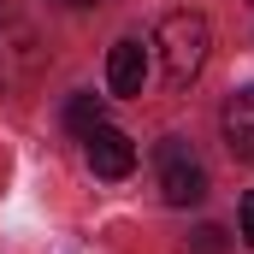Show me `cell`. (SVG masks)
<instances>
[{"instance_id": "7a4b0ae2", "label": "cell", "mask_w": 254, "mask_h": 254, "mask_svg": "<svg viewBox=\"0 0 254 254\" xmlns=\"http://www.w3.org/2000/svg\"><path fill=\"white\" fill-rule=\"evenodd\" d=\"M160 195H166V207H195V201H207V166L195 160L178 136L160 142Z\"/></svg>"}, {"instance_id": "3957f363", "label": "cell", "mask_w": 254, "mask_h": 254, "mask_svg": "<svg viewBox=\"0 0 254 254\" xmlns=\"http://www.w3.org/2000/svg\"><path fill=\"white\" fill-rule=\"evenodd\" d=\"M42 65H48V48H42V36L30 30V24H0V89H24V83H36L42 77Z\"/></svg>"}, {"instance_id": "30bf717a", "label": "cell", "mask_w": 254, "mask_h": 254, "mask_svg": "<svg viewBox=\"0 0 254 254\" xmlns=\"http://www.w3.org/2000/svg\"><path fill=\"white\" fill-rule=\"evenodd\" d=\"M65 6H89V0H65Z\"/></svg>"}, {"instance_id": "6da1fadb", "label": "cell", "mask_w": 254, "mask_h": 254, "mask_svg": "<svg viewBox=\"0 0 254 254\" xmlns=\"http://www.w3.org/2000/svg\"><path fill=\"white\" fill-rule=\"evenodd\" d=\"M207 18L201 12H166L160 18V30H154V48H160V65H166V83L172 89H184L201 77V65H207Z\"/></svg>"}, {"instance_id": "8992f818", "label": "cell", "mask_w": 254, "mask_h": 254, "mask_svg": "<svg viewBox=\"0 0 254 254\" xmlns=\"http://www.w3.org/2000/svg\"><path fill=\"white\" fill-rule=\"evenodd\" d=\"M219 125H225V142H231V154L254 166V83H249V89H237V95L225 101V119H219Z\"/></svg>"}, {"instance_id": "9c48e42d", "label": "cell", "mask_w": 254, "mask_h": 254, "mask_svg": "<svg viewBox=\"0 0 254 254\" xmlns=\"http://www.w3.org/2000/svg\"><path fill=\"white\" fill-rule=\"evenodd\" d=\"M237 219H243V243L254 249V190L243 195V213H237Z\"/></svg>"}, {"instance_id": "52a82bcc", "label": "cell", "mask_w": 254, "mask_h": 254, "mask_svg": "<svg viewBox=\"0 0 254 254\" xmlns=\"http://www.w3.org/2000/svg\"><path fill=\"white\" fill-rule=\"evenodd\" d=\"M95 125H107V119H101V95H71V101H65V130L89 136Z\"/></svg>"}, {"instance_id": "ba28073f", "label": "cell", "mask_w": 254, "mask_h": 254, "mask_svg": "<svg viewBox=\"0 0 254 254\" xmlns=\"http://www.w3.org/2000/svg\"><path fill=\"white\" fill-rule=\"evenodd\" d=\"M190 249H195V254H225L231 243H225V231H219V225H201V231L190 237Z\"/></svg>"}, {"instance_id": "5b68a950", "label": "cell", "mask_w": 254, "mask_h": 254, "mask_svg": "<svg viewBox=\"0 0 254 254\" xmlns=\"http://www.w3.org/2000/svg\"><path fill=\"white\" fill-rule=\"evenodd\" d=\"M142 83H148V48L136 36L113 42V54H107V89L113 95H142Z\"/></svg>"}, {"instance_id": "277c9868", "label": "cell", "mask_w": 254, "mask_h": 254, "mask_svg": "<svg viewBox=\"0 0 254 254\" xmlns=\"http://www.w3.org/2000/svg\"><path fill=\"white\" fill-rule=\"evenodd\" d=\"M83 148H89L95 178H130L136 172V142H130L125 130H113V125H95L83 136Z\"/></svg>"}]
</instances>
